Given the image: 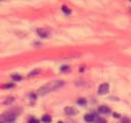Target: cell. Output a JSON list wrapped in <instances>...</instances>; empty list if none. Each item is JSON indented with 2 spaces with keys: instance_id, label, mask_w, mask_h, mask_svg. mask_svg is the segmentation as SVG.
<instances>
[{
  "instance_id": "cell-1",
  "label": "cell",
  "mask_w": 131,
  "mask_h": 123,
  "mask_svg": "<svg viewBox=\"0 0 131 123\" xmlns=\"http://www.w3.org/2000/svg\"><path fill=\"white\" fill-rule=\"evenodd\" d=\"M63 85H64V82L63 81H52V82H49L48 84H46L44 86H42V87H40L38 89V91H37V93H38L39 95H44V94L48 93V92H50V91L58 89Z\"/></svg>"
},
{
  "instance_id": "cell-2",
  "label": "cell",
  "mask_w": 131,
  "mask_h": 123,
  "mask_svg": "<svg viewBox=\"0 0 131 123\" xmlns=\"http://www.w3.org/2000/svg\"><path fill=\"white\" fill-rule=\"evenodd\" d=\"M15 117H16V115H15V113L8 112V113L4 114V116H1L0 118H3V120H4L5 122H12V121L15 119Z\"/></svg>"
},
{
  "instance_id": "cell-3",
  "label": "cell",
  "mask_w": 131,
  "mask_h": 123,
  "mask_svg": "<svg viewBox=\"0 0 131 123\" xmlns=\"http://www.w3.org/2000/svg\"><path fill=\"white\" fill-rule=\"evenodd\" d=\"M109 88H110V86H109L108 83H103L102 85H99V87H98V93L99 94H105L109 91Z\"/></svg>"
},
{
  "instance_id": "cell-4",
  "label": "cell",
  "mask_w": 131,
  "mask_h": 123,
  "mask_svg": "<svg viewBox=\"0 0 131 123\" xmlns=\"http://www.w3.org/2000/svg\"><path fill=\"white\" fill-rule=\"evenodd\" d=\"M65 112H66L68 115L73 116V115H75V114H77V110L75 109V108H73V107H66Z\"/></svg>"
},
{
  "instance_id": "cell-5",
  "label": "cell",
  "mask_w": 131,
  "mask_h": 123,
  "mask_svg": "<svg viewBox=\"0 0 131 123\" xmlns=\"http://www.w3.org/2000/svg\"><path fill=\"white\" fill-rule=\"evenodd\" d=\"M94 119H95V116L92 115V114H87V115H85V117H84V120H85L86 122H89V123L93 122V121H94Z\"/></svg>"
},
{
  "instance_id": "cell-6",
  "label": "cell",
  "mask_w": 131,
  "mask_h": 123,
  "mask_svg": "<svg viewBox=\"0 0 131 123\" xmlns=\"http://www.w3.org/2000/svg\"><path fill=\"white\" fill-rule=\"evenodd\" d=\"M37 33H38V35H39L40 37H43V38H45V37L48 36L47 31L44 30V29H38V30H37Z\"/></svg>"
},
{
  "instance_id": "cell-7",
  "label": "cell",
  "mask_w": 131,
  "mask_h": 123,
  "mask_svg": "<svg viewBox=\"0 0 131 123\" xmlns=\"http://www.w3.org/2000/svg\"><path fill=\"white\" fill-rule=\"evenodd\" d=\"M98 111H99L101 113H102V114H107V113H110V112H111L110 108L107 107V106H102V107H99Z\"/></svg>"
},
{
  "instance_id": "cell-8",
  "label": "cell",
  "mask_w": 131,
  "mask_h": 123,
  "mask_svg": "<svg viewBox=\"0 0 131 123\" xmlns=\"http://www.w3.org/2000/svg\"><path fill=\"white\" fill-rule=\"evenodd\" d=\"M42 121L44 122V123H49L51 121V117L49 116V115H44L42 117Z\"/></svg>"
},
{
  "instance_id": "cell-9",
  "label": "cell",
  "mask_w": 131,
  "mask_h": 123,
  "mask_svg": "<svg viewBox=\"0 0 131 123\" xmlns=\"http://www.w3.org/2000/svg\"><path fill=\"white\" fill-rule=\"evenodd\" d=\"M61 9H63V11L65 12V14H67V15H69V14H70V12H71V10L70 9H69L68 7H67V6H63V7H61Z\"/></svg>"
},
{
  "instance_id": "cell-10",
  "label": "cell",
  "mask_w": 131,
  "mask_h": 123,
  "mask_svg": "<svg viewBox=\"0 0 131 123\" xmlns=\"http://www.w3.org/2000/svg\"><path fill=\"white\" fill-rule=\"evenodd\" d=\"M12 79L15 80V81H18V80H21V79H22V77H21L20 75H16V74H14V75H12Z\"/></svg>"
},
{
  "instance_id": "cell-11",
  "label": "cell",
  "mask_w": 131,
  "mask_h": 123,
  "mask_svg": "<svg viewBox=\"0 0 131 123\" xmlns=\"http://www.w3.org/2000/svg\"><path fill=\"white\" fill-rule=\"evenodd\" d=\"M29 123H39V120H37L35 118H31L30 121H29Z\"/></svg>"
},
{
  "instance_id": "cell-12",
  "label": "cell",
  "mask_w": 131,
  "mask_h": 123,
  "mask_svg": "<svg viewBox=\"0 0 131 123\" xmlns=\"http://www.w3.org/2000/svg\"><path fill=\"white\" fill-rule=\"evenodd\" d=\"M95 123H105V120H103V119H102V118H98V119L96 120Z\"/></svg>"
},
{
  "instance_id": "cell-13",
  "label": "cell",
  "mask_w": 131,
  "mask_h": 123,
  "mask_svg": "<svg viewBox=\"0 0 131 123\" xmlns=\"http://www.w3.org/2000/svg\"><path fill=\"white\" fill-rule=\"evenodd\" d=\"M122 123H131V122H130V120H129V119L125 118V119H123V122H122Z\"/></svg>"
},
{
  "instance_id": "cell-14",
  "label": "cell",
  "mask_w": 131,
  "mask_h": 123,
  "mask_svg": "<svg viewBox=\"0 0 131 123\" xmlns=\"http://www.w3.org/2000/svg\"><path fill=\"white\" fill-rule=\"evenodd\" d=\"M78 103L79 104H85V100H79Z\"/></svg>"
},
{
  "instance_id": "cell-15",
  "label": "cell",
  "mask_w": 131,
  "mask_h": 123,
  "mask_svg": "<svg viewBox=\"0 0 131 123\" xmlns=\"http://www.w3.org/2000/svg\"><path fill=\"white\" fill-rule=\"evenodd\" d=\"M114 117H115V118H119L120 115H119V114H117V113H115V114H114Z\"/></svg>"
},
{
  "instance_id": "cell-16",
  "label": "cell",
  "mask_w": 131,
  "mask_h": 123,
  "mask_svg": "<svg viewBox=\"0 0 131 123\" xmlns=\"http://www.w3.org/2000/svg\"><path fill=\"white\" fill-rule=\"evenodd\" d=\"M67 69H69V67H63V68H61V71H65Z\"/></svg>"
},
{
  "instance_id": "cell-17",
  "label": "cell",
  "mask_w": 131,
  "mask_h": 123,
  "mask_svg": "<svg viewBox=\"0 0 131 123\" xmlns=\"http://www.w3.org/2000/svg\"><path fill=\"white\" fill-rule=\"evenodd\" d=\"M58 123H64V122H61V121H58Z\"/></svg>"
}]
</instances>
